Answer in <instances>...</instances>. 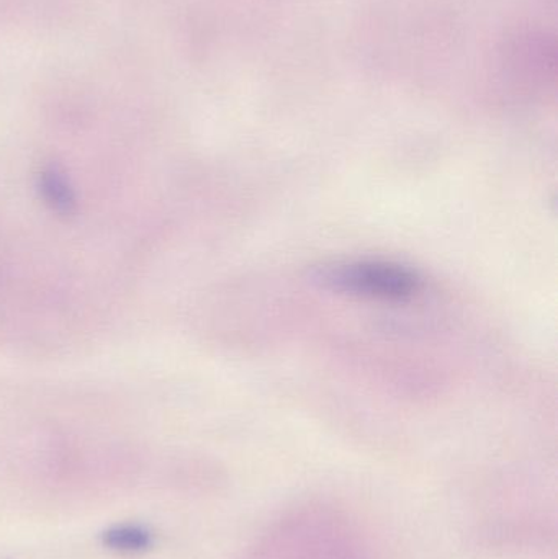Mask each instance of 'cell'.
<instances>
[{
  "instance_id": "obj_1",
  "label": "cell",
  "mask_w": 558,
  "mask_h": 559,
  "mask_svg": "<svg viewBox=\"0 0 558 559\" xmlns=\"http://www.w3.org/2000/svg\"><path fill=\"white\" fill-rule=\"evenodd\" d=\"M251 559H376L353 521L323 506H308L269 528Z\"/></svg>"
},
{
  "instance_id": "obj_2",
  "label": "cell",
  "mask_w": 558,
  "mask_h": 559,
  "mask_svg": "<svg viewBox=\"0 0 558 559\" xmlns=\"http://www.w3.org/2000/svg\"><path fill=\"white\" fill-rule=\"evenodd\" d=\"M314 280L334 292L382 301H403L419 289L415 272L390 262L337 264L321 269Z\"/></svg>"
},
{
  "instance_id": "obj_3",
  "label": "cell",
  "mask_w": 558,
  "mask_h": 559,
  "mask_svg": "<svg viewBox=\"0 0 558 559\" xmlns=\"http://www.w3.org/2000/svg\"><path fill=\"white\" fill-rule=\"evenodd\" d=\"M105 544L115 550L136 554V551L147 550L153 545V535L138 525H121L107 532Z\"/></svg>"
}]
</instances>
